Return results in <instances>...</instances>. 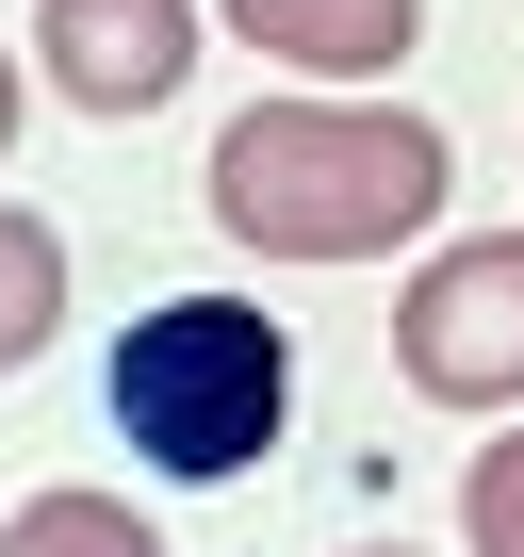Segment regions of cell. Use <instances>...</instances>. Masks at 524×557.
Instances as JSON below:
<instances>
[{"label":"cell","instance_id":"cell-4","mask_svg":"<svg viewBox=\"0 0 524 557\" xmlns=\"http://www.w3.org/2000/svg\"><path fill=\"white\" fill-rule=\"evenodd\" d=\"M34 50L83 115H148L197 66V0H34Z\"/></svg>","mask_w":524,"mask_h":557},{"label":"cell","instance_id":"cell-7","mask_svg":"<svg viewBox=\"0 0 524 557\" xmlns=\"http://www.w3.org/2000/svg\"><path fill=\"white\" fill-rule=\"evenodd\" d=\"M0 557H164V541H148L115 492H83V475H66V492H34L17 524H0Z\"/></svg>","mask_w":524,"mask_h":557},{"label":"cell","instance_id":"cell-6","mask_svg":"<svg viewBox=\"0 0 524 557\" xmlns=\"http://www.w3.org/2000/svg\"><path fill=\"white\" fill-rule=\"evenodd\" d=\"M50 329H66V230L0 197V361H34Z\"/></svg>","mask_w":524,"mask_h":557},{"label":"cell","instance_id":"cell-8","mask_svg":"<svg viewBox=\"0 0 524 557\" xmlns=\"http://www.w3.org/2000/svg\"><path fill=\"white\" fill-rule=\"evenodd\" d=\"M459 541H475V557H524V426L475 443V475H459Z\"/></svg>","mask_w":524,"mask_h":557},{"label":"cell","instance_id":"cell-10","mask_svg":"<svg viewBox=\"0 0 524 557\" xmlns=\"http://www.w3.org/2000/svg\"><path fill=\"white\" fill-rule=\"evenodd\" d=\"M361 557H410V541H361Z\"/></svg>","mask_w":524,"mask_h":557},{"label":"cell","instance_id":"cell-5","mask_svg":"<svg viewBox=\"0 0 524 557\" xmlns=\"http://www.w3.org/2000/svg\"><path fill=\"white\" fill-rule=\"evenodd\" d=\"M213 17H229L246 50H279L296 83H377V66H410L426 0H213Z\"/></svg>","mask_w":524,"mask_h":557},{"label":"cell","instance_id":"cell-3","mask_svg":"<svg viewBox=\"0 0 524 557\" xmlns=\"http://www.w3.org/2000/svg\"><path fill=\"white\" fill-rule=\"evenodd\" d=\"M394 377L426 410H524V230H459L394 296Z\"/></svg>","mask_w":524,"mask_h":557},{"label":"cell","instance_id":"cell-1","mask_svg":"<svg viewBox=\"0 0 524 557\" xmlns=\"http://www.w3.org/2000/svg\"><path fill=\"white\" fill-rule=\"evenodd\" d=\"M459 148L410 99H246L213 132V230L262 262H377L442 213Z\"/></svg>","mask_w":524,"mask_h":557},{"label":"cell","instance_id":"cell-9","mask_svg":"<svg viewBox=\"0 0 524 557\" xmlns=\"http://www.w3.org/2000/svg\"><path fill=\"white\" fill-rule=\"evenodd\" d=\"M0 148H17V66H0Z\"/></svg>","mask_w":524,"mask_h":557},{"label":"cell","instance_id":"cell-2","mask_svg":"<svg viewBox=\"0 0 524 557\" xmlns=\"http://www.w3.org/2000/svg\"><path fill=\"white\" fill-rule=\"evenodd\" d=\"M99 394H115V443H132L148 475L213 492V475H246L262 443H279V410H296V329L246 312V296H164V312H132V345H115Z\"/></svg>","mask_w":524,"mask_h":557}]
</instances>
